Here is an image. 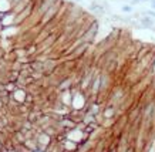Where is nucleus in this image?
<instances>
[{"mask_svg": "<svg viewBox=\"0 0 155 152\" xmlns=\"http://www.w3.org/2000/svg\"><path fill=\"white\" fill-rule=\"evenodd\" d=\"M140 27L142 29H152L154 27V19L150 16H142L140 19Z\"/></svg>", "mask_w": 155, "mask_h": 152, "instance_id": "nucleus-1", "label": "nucleus"}, {"mask_svg": "<svg viewBox=\"0 0 155 152\" xmlns=\"http://www.w3.org/2000/svg\"><path fill=\"white\" fill-rule=\"evenodd\" d=\"M114 111H115V108H114V107H108L107 109H104V117H105V118H113V117H114Z\"/></svg>", "mask_w": 155, "mask_h": 152, "instance_id": "nucleus-2", "label": "nucleus"}, {"mask_svg": "<svg viewBox=\"0 0 155 152\" xmlns=\"http://www.w3.org/2000/svg\"><path fill=\"white\" fill-rule=\"evenodd\" d=\"M121 10H122V13H125V15H130V13H132V6L131 5H124L121 7Z\"/></svg>", "mask_w": 155, "mask_h": 152, "instance_id": "nucleus-3", "label": "nucleus"}, {"mask_svg": "<svg viewBox=\"0 0 155 152\" xmlns=\"http://www.w3.org/2000/svg\"><path fill=\"white\" fill-rule=\"evenodd\" d=\"M144 16H150V17H152V19H155V10L150 9V10H145L144 11Z\"/></svg>", "mask_w": 155, "mask_h": 152, "instance_id": "nucleus-4", "label": "nucleus"}, {"mask_svg": "<svg viewBox=\"0 0 155 152\" xmlns=\"http://www.w3.org/2000/svg\"><path fill=\"white\" fill-rule=\"evenodd\" d=\"M74 2H80V0H74Z\"/></svg>", "mask_w": 155, "mask_h": 152, "instance_id": "nucleus-5", "label": "nucleus"}]
</instances>
